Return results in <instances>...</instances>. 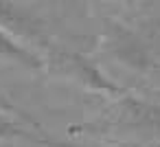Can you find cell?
Returning <instances> with one entry per match:
<instances>
[{"mask_svg":"<svg viewBox=\"0 0 160 147\" xmlns=\"http://www.w3.org/2000/svg\"><path fill=\"white\" fill-rule=\"evenodd\" d=\"M46 64L51 66L53 73L83 86L86 90L92 92H101L105 97H125V88L118 86L116 81H112L105 73H101V68L90 62L86 55L75 53V51H64V48H51Z\"/></svg>","mask_w":160,"mask_h":147,"instance_id":"cell-1","label":"cell"},{"mask_svg":"<svg viewBox=\"0 0 160 147\" xmlns=\"http://www.w3.org/2000/svg\"><path fill=\"white\" fill-rule=\"evenodd\" d=\"M103 48H105L108 55H112L114 59H118V62H123L132 68L145 70L153 64L149 44L145 40H140L138 33H134L132 29H127L121 22H108Z\"/></svg>","mask_w":160,"mask_h":147,"instance_id":"cell-2","label":"cell"},{"mask_svg":"<svg viewBox=\"0 0 160 147\" xmlns=\"http://www.w3.org/2000/svg\"><path fill=\"white\" fill-rule=\"evenodd\" d=\"M0 27L9 31L11 35H16L27 46L35 48L38 53H40V48H51L44 24L31 11H27L13 3H0Z\"/></svg>","mask_w":160,"mask_h":147,"instance_id":"cell-3","label":"cell"},{"mask_svg":"<svg viewBox=\"0 0 160 147\" xmlns=\"http://www.w3.org/2000/svg\"><path fill=\"white\" fill-rule=\"evenodd\" d=\"M112 123L132 129H160V105H151L125 94L112 114Z\"/></svg>","mask_w":160,"mask_h":147,"instance_id":"cell-4","label":"cell"},{"mask_svg":"<svg viewBox=\"0 0 160 147\" xmlns=\"http://www.w3.org/2000/svg\"><path fill=\"white\" fill-rule=\"evenodd\" d=\"M22 116H18V112L0 97V138H24L31 140L35 145H46V147H68L51 136H46L44 132H33L29 127L22 125L20 121Z\"/></svg>","mask_w":160,"mask_h":147,"instance_id":"cell-5","label":"cell"},{"mask_svg":"<svg viewBox=\"0 0 160 147\" xmlns=\"http://www.w3.org/2000/svg\"><path fill=\"white\" fill-rule=\"evenodd\" d=\"M0 59L18 64L22 68H29V70H40V68L46 66V57L42 53H38L31 46H27L16 35L5 31L2 27H0Z\"/></svg>","mask_w":160,"mask_h":147,"instance_id":"cell-6","label":"cell"}]
</instances>
